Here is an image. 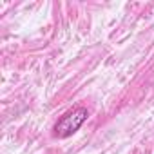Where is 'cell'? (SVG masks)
Returning <instances> with one entry per match:
<instances>
[{
	"instance_id": "obj_1",
	"label": "cell",
	"mask_w": 154,
	"mask_h": 154,
	"mask_svg": "<svg viewBox=\"0 0 154 154\" xmlns=\"http://www.w3.org/2000/svg\"><path fill=\"white\" fill-rule=\"evenodd\" d=\"M89 118V111L85 107H74L71 111H67L65 114H62V118L54 123L53 127V136L54 138H69L78 131Z\"/></svg>"
}]
</instances>
